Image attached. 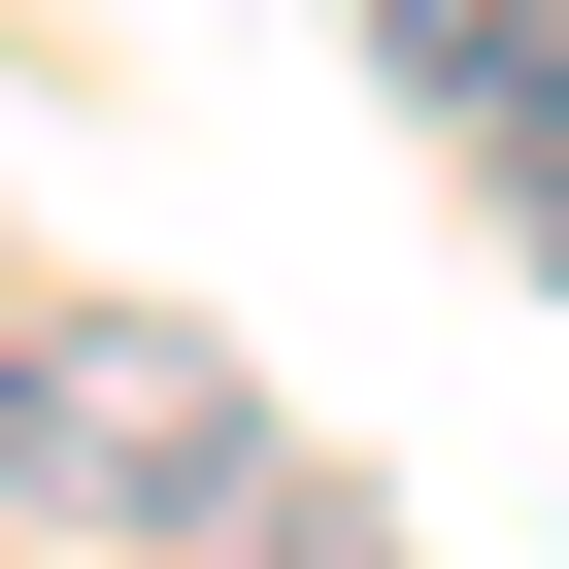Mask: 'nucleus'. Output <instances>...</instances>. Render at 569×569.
<instances>
[{"label":"nucleus","instance_id":"1","mask_svg":"<svg viewBox=\"0 0 569 569\" xmlns=\"http://www.w3.org/2000/svg\"><path fill=\"white\" fill-rule=\"evenodd\" d=\"M0 502H68V536H201V502H268V369L168 336V302L0 336Z\"/></svg>","mask_w":569,"mask_h":569},{"label":"nucleus","instance_id":"2","mask_svg":"<svg viewBox=\"0 0 569 569\" xmlns=\"http://www.w3.org/2000/svg\"><path fill=\"white\" fill-rule=\"evenodd\" d=\"M369 34H402V101H436V134L569 168V0H369Z\"/></svg>","mask_w":569,"mask_h":569}]
</instances>
